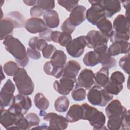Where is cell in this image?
Wrapping results in <instances>:
<instances>
[{"instance_id":"cell-1","label":"cell","mask_w":130,"mask_h":130,"mask_svg":"<svg viewBox=\"0 0 130 130\" xmlns=\"http://www.w3.org/2000/svg\"><path fill=\"white\" fill-rule=\"evenodd\" d=\"M81 106L83 110V120H88L93 129H107L105 125L106 117L103 112L87 103H84Z\"/></svg>"},{"instance_id":"cell-2","label":"cell","mask_w":130,"mask_h":130,"mask_svg":"<svg viewBox=\"0 0 130 130\" xmlns=\"http://www.w3.org/2000/svg\"><path fill=\"white\" fill-rule=\"evenodd\" d=\"M3 40L5 49L13 56L16 60H21L28 56L25 46L17 38L9 35Z\"/></svg>"},{"instance_id":"cell-3","label":"cell","mask_w":130,"mask_h":130,"mask_svg":"<svg viewBox=\"0 0 130 130\" xmlns=\"http://www.w3.org/2000/svg\"><path fill=\"white\" fill-rule=\"evenodd\" d=\"M13 80L19 93L26 95H31L34 91V83L23 68H20L14 76Z\"/></svg>"},{"instance_id":"cell-4","label":"cell","mask_w":130,"mask_h":130,"mask_svg":"<svg viewBox=\"0 0 130 130\" xmlns=\"http://www.w3.org/2000/svg\"><path fill=\"white\" fill-rule=\"evenodd\" d=\"M87 100L93 106L105 107L111 101L113 95L108 92L104 88L98 85L92 86L87 94Z\"/></svg>"},{"instance_id":"cell-5","label":"cell","mask_w":130,"mask_h":130,"mask_svg":"<svg viewBox=\"0 0 130 130\" xmlns=\"http://www.w3.org/2000/svg\"><path fill=\"white\" fill-rule=\"evenodd\" d=\"M15 86L11 80L8 79L2 87L0 92L1 108H5L11 106L15 101L14 92Z\"/></svg>"},{"instance_id":"cell-6","label":"cell","mask_w":130,"mask_h":130,"mask_svg":"<svg viewBox=\"0 0 130 130\" xmlns=\"http://www.w3.org/2000/svg\"><path fill=\"white\" fill-rule=\"evenodd\" d=\"M91 6L86 12V18L92 25H96L102 19L106 18L101 5V1H88Z\"/></svg>"},{"instance_id":"cell-7","label":"cell","mask_w":130,"mask_h":130,"mask_svg":"<svg viewBox=\"0 0 130 130\" xmlns=\"http://www.w3.org/2000/svg\"><path fill=\"white\" fill-rule=\"evenodd\" d=\"M86 36H80L72 40L66 47L68 53L73 58H79L83 54L87 46Z\"/></svg>"},{"instance_id":"cell-8","label":"cell","mask_w":130,"mask_h":130,"mask_svg":"<svg viewBox=\"0 0 130 130\" xmlns=\"http://www.w3.org/2000/svg\"><path fill=\"white\" fill-rule=\"evenodd\" d=\"M43 120L49 122V129H65L67 128L69 122L64 116L53 112L46 113Z\"/></svg>"},{"instance_id":"cell-9","label":"cell","mask_w":130,"mask_h":130,"mask_svg":"<svg viewBox=\"0 0 130 130\" xmlns=\"http://www.w3.org/2000/svg\"><path fill=\"white\" fill-rule=\"evenodd\" d=\"M76 79L62 77L59 81L56 80L53 83V88L59 94L62 95H68L75 87Z\"/></svg>"},{"instance_id":"cell-10","label":"cell","mask_w":130,"mask_h":130,"mask_svg":"<svg viewBox=\"0 0 130 130\" xmlns=\"http://www.w3.org/2000/svg\"><path fill=\"white\" fill-rule=\"evenodd\" d=\"M94 73L88 69H84L81 71L76 80L75 85L89 90L94 84Z\"/></svg>"},{"instance_id":"cell-11","label":"cell","mask_w":130,"mask_h":130,"mask_svg":"<svg viewBox=\"0 0 130 130\" xmlns=\"http://www.w3.org/2000/svg\"><path fill=\"white\" fill-rule=\"evenodd\" d=\"M87 44V47L89 48H93L97 45L103 43H107L109 38L102 33L99 30H91L86 36Z\"/></svg>"},{"instance_id":"cell-12","label":"cell","mask_w":130,"mask_h":130,"mask_svg":"<svg viewBox=\"0 0 130 130\" xmlns=\"http://www.w3.org/2000/svg\"><path fill=\"white\" fill-rule=\"evenodd\" d=\"M25 28L30 34L41 33L48 29L44 21L37 17H31L25 21Z\"/></svg>"},{"instance_id":"cell-13","label":"cell","mask_w":130,"mask_h":130,"mask_svg":"<svg viewBox=\"0 0 130 130\" xmlns=\"http://www.w3.org/2000/svg\"><path fill=\"white\" fill-rule=\"evenodd\" d=\"M86 8L82 5L77 6L70 13L69 17L71 24L74 26L80 25L86 19Z\"/></svg>"},{"instance_id":"cell-14","label":"cell","mask_w":130,"mask_h":130,"mask_svg":"<svg viewBox=\"0 0 130 130\" xmlns=\"http://www.w3.org/2000/svg\"><path fill=\"white\" fill-rule=\"evenodd\" d=\"M101 5L104 11L106 17L111 18L121 10V3L119 1H101Z\"/></svg>"},{"instance_id":"cell-15","label":"cell","mask_w":130,"mask_h":130,"mask_svg":"<svg viewBox=\"0 0 130 130\" xmlns=\"http://www.w3.org/2000/svg\"><path fill=\"white\" fill-rule=\"evenodd\" d=\"M113 28L116 32L130 33L129 19L122 14L118 15L114 19Z\"/></svg>"},{"instance_id":"cell-16","label":"cell","mask_w":130,"mask_h":130,"mask_svg":"<svg viewBox=\"0 0 130 130\" xmlns=\"http://www.w3.org/2000/svg\"><path fill=\"white\" fill-rule=\"evenodd\" d=\"M126 108L124 107L119 100L115 99L111 101L105 108V112L108 118L118 116L123 114Z\"/></svg>"},{"instance_id":"cell-17","label":"cell","mask_w":130,"mask_h":130,"mask_svg":"<svg viewBox=\"0 0 130 130\" xmlns=\"http://www.w3.org/2000/svg\"><path fill=\"white\" fill-rule=\"evenodd\" d=\"M15 115L9 112L8 109L1 108L0 123L6 129H17L15 125Z\"/></svg>"},{"instance_id":"cell-18","label":"cell","mask_w":130,"mask_h":130,"mask_svg":"<svg viewBox=\"0 0 130 130\" xmlns=\"http://www.w3.org/2000/svg\"><path fill=\"white\" fill-rule=\"evenodd\" d=\"M81 69L80 63L75 60H69L64 67L63 77L76 79L79 71Z\"/></svg>"},{"instance_id":"cell-19","label":"cell","mask_w":130,"mask_h":130,"mask_svg":"<svg viewBox=\"0 0 130 130\" xmlns=\"http://www.w3.org/2000/svg\"><path fill=\"white\" fill-rule=\"evenodd\" d=\"M83 110L81 105L74 104L72 105L67 113L66 118L70 123L76 122L82 119Z\"/></svg>"},{"instance_id":"cell-20","label":"cell","mask_w":130,"mask_h":130,"mask_svg":"<svg viewBox=\"0 0 130 130\" xmlns=\"http://www.w3.org/2000/svg\"><path fill=\"white\" fill-rule=\"evenodd\" d=\"M16 28L15 24L10 17H6L1 20L0 39L3 40L7 36L10 35Z\"/></svg>"},{"instance_id":"cell-21","label":"cell","mask_w":130,"mask_h":130,"mask_svg":"<svg viewBox=\"0 0 130 130\" xmlns=\"http://www.w3.org/2000/svg\"><path fill=\"white\" fill-rule=\"evenodd\" d=\"M129 43L126 41L114 42L108 48V51L112 56L120 54H128L129 53Z\"/></svg>"},{"instance_id":"cell-22","label":"cell","mask_w":130,"mask_h":130,"mask_svg":"<svg viewBox=\"0 0 130 130\" xmlns=\"http://www.w3.org/2000/svg\"><path fill=\"white\" fill-rule=\"evenodd\" d=\"M43 19L48 28H54L59 24V18L57 12L53 10L45 11L43 15Z\"/></svg>"},{"instance_id":"cell-23","label":"cell","mask_w":130,"mask_h":130,"mask_svg":"<svg viewBox=\"0 0 130 130\" xmlns=\"http://www.w3.org/2000/svg\"><path fill=\"white\" fill-rule=\"evenodd\" d=\"M109 69L105 67H102L99 71L94 74V83L101 87H104L109 80Z\"/></svg>"},{"instance_id":"cell-24","label":"cell","mask_w":130,"mask_h":130,"mask_svg":"<svg viewBox=\"0 0 130 130\" xmlns=\"http://www.w3.org/2000/svg\"><path fill=\"white\" fill-rule=\"evenodd\" d=\"M15 103L21 107L24 115L27 113L32 106V102L30 98L27 95L21 93H19L15 96Z\"/></svg>"},{"instance_id":"cell-25","label":"cell","mask_w":130,"mask_h":130,"mask_svg":"<svg viewBox=\"0 0 130 130\" xmlns=\"http://www.w3.org/2000/svg\"><path fill=\"white\" fill-rule=\"evenodd\" d=\"M98 56L99 62L103 67H105L108 69H111L116 66V60L114 57H112L108 51V49L104 52L98 54Z\"/></svg>"},{"instance_id":"cell-26","label":"cell","mask_w":130,"mask_h":130,"mask_svg":"<svg viewBox=\"0 0 130 130\" xmlns=\"http://www.w3.org/2000/svg\"><path fill=\"white\" fill-rule=\"evenodd\" d=\"M67 56L63 51L56 50L50 58V62L54 67H63L66 64Z\"/></svg>"},{"instance_id":"cell-27","label":"cell","mask_w":130,"mask_h":130,"mask_svg":"<svg viewBox=\"0 0 130 130\" xmlns=\"http://www.w3.org/2000/svg\"><path fill=\"white\" fill-rule=\"evenodd\" d=\"M96 25L100 31L108 36L109 38H110L113 32L112 24L111 22L106 18L102 19Z\"/></svg>"},{"instance_id":"cell-28","label":"cell","mask_w":130,"mask_h":130,"mask_svg":"<svg viewBox=\"0 0 130 130\" xmlns=\"http://www.w3.org/2000/svg\"><path fill=\"white\" fill-rule=\"evenodd\" d=\"M123 115L108 118L107 126L110 130H123L122 124Z\"/></svg>"},{"instance_id":"cell-29","label":"cell","mask_w":130,"mask_h":130,"mask_svg":"<svg viewBox=\"0 0 130 130\" xmlns=\"http://www.w3.org/2000/svg\"><path fill=\"white\" fill-rule=\"evenodd\" d=\"M70 101L69 99L65 95L59 96L54 102V108L57 112L64 113L69 108Z\"/></svg>"},{"instance_id":"cell-30","label":"cell","mask_w":130,"mask_h":130,"mask_svg":"<svg viewBox=\"0 0 130 130\" xmlns=\"http://www.w3.org/2000/svg\"><path fill=\"white\" fill-rule=\"evenodd\" d=\"M34 102L36 107L40 110H46L49 107V100L40 92L37 93L35 95Z\"/></svg>"},{"instance_id":"cell-31","label":"cell","mask_w":130,"mask_h":130,"mask_svg":"<svg viewBox=\"0 0 130 130\" xmlns=\"http://www.w3.org/2000/svg\"><path fill=\"white\" fill-rule=\"evenodd\" d=\"M83 63L88 67H93L99 63L98 54L94 51L87 52L83 58Z\"/></svg>"},{"instance_id":"cell-32","label":"cell","mask_w":130,"mask_h":130,"mask_svg":"<svg viewBox=\"0 0 130 130\" xmlns=\"http://www.w3.org/2000/svg\"><path fill=\"white\" fill-rule=\"evenodd\" d=\"M7 17L11 18L15 24L16 28H22L25 26V18L18 11L11 12L7 14Z\"/></svg>"},{"instance_id":"cell-33","label":"cell","mask_w":130,"mask_h":130,"mask_svg":"<svg viewBox=\"0 0 130 130\" xmlns=\"http://www.w3.org/2000/svg\"><path fill=\"white\" fill-rule=\"evenodd\" d=\"M47 45L48 43L46 40L38 37L31 38L28 42V45L30 48L39 51H42Z\"/></svg>"},{"instance_id":"cell-34","label":"cell","mask_w":130,"mask_h":130,"mask_svg":"<svg viewBox=\"0 0 130 130\" xmlns=\"http://www.w3.org/2000/svg\"><path fill=\"white\" fill-rule=\"evenodd\" d=\"M103 88L111 94L116 95L123 89V85L116 83L109 79Z\"/></svg>"},{"instance_id":"cell-35","label":"cell","mask_w":130,"mask_h":130,"mask_svg":"<svg viewBox=\"0 0 130 130\" xmlns=\"http://www.w3.org/2000/svg\"><path fill=\"white\" fill-rule=\"evenodd\" d=\"M20 68L17 62L10 61L5 63L3 66V70L5 74L9 76H14Z\"/></svg>"},{"instance_id":"cell-36","label":"cell","mask_w":130,"mask_h":130,"mask_svg":"<svg viewBox=\"0 0 130 130\" xmlns=\"http://www.w3.org/2000/svg\"><path fill=\"white\" fill-rule=\"evenodd\" d=\"M87 95L85 89L83 87L75 86L72 91L71 96L73 99L76 101H82L85 99Z\"/></svg>"},{"instance_id":"cell-37","label":"cell","mask_w":130,"mask_h":130,"mask_svg":"<svg viewBox=\"0 0 130 130\" xmlns=\"http://www.w3.org/2000/svg\"><path fill=\"white\" fill-rule=\"evenodd\" d=\"M130 33H119L113 31V33L110 37V40L111 42H119L126 41L128 42L129 40Z\"/></svg>"},{"instance_id":"cell-38","label":"cell","mask_w":130,"mask_h":130,"mask_svg":"<svg viewBox=\"0 0 130 130\" xmlns=\"http://www.w3.org/2000/svg\"><path fill=\"white\" fill-rule=\"evenodd\" d=\"M59 5L64 7L68 11L71 12L77 6H78L79 1H62L58 0Z\"/></svg>"},{"instance_id":"cell-39","label":"cell","mask_w":130,"mask_h":130,"mask_svg":"<svg viewBox=\"0 0 130 130\" xmlns=\"http://www.w3.org/2000/svg\"><path fill=\"white\" fill-rule=\"evenodd\" d=\"M119 66L125 73L129 74V53L122 57L119 61Z\"/></svg>"},{"instance_id":"cell-40","label":"cell","mask_w":130,"mask_h":130,"mask_svg":"<svg viewBox=\"0 0 130 130\" xmlns=\"http://www.w3.org/2000/svg\"><path fill=\"white\" fill-rule=\"evenodd\" d=\"M25 117L27 120L30 128H33L34 126L39 125L40 119L37 114L35 113H29L26 115Z\"/></svg>"},{"instance_id":"cell-41","label":"cell","mask_w":130,"mask_h":130,"mask_svg":"<svg viewBox=\"0 0 130 130\" xmlns=\"http://www.w3.org/2000/svg\"><path fill=\"white\" fill-rule=\"evenodd\" d=\"M36 5L38 6L45 11L49 10H53L55 7L54 1H47V0H38Z\"/></svg>"},{"instance_id":"cell-42","label":"cell","mask_w":130,"mask_h":130,"mask_svg":"<svg viewBox=\"0 0 130 130\" xmlns=\"http://www.w3.org/2000/svg\"><path fill=\"white\" fill-rule=\"evenodd\" d=\"M72 40L71 34L65 32H61L58 43L62 47H66L68 44Z\"/></svg>"},{"instance_id":"cell-43","label":"cell","mask_w":130,"mask_h":130,"mask_svg":"<svg viewBox=\"0 0 130 130\" xmlns=\"http://www.w3.org/2000/svg\"><path fill=\"white\" fill-rule=\"evenodd\" d=\"M109 79L116 83L122 84L125 81V77L122 72L115 71L111 74Z\"/></svg>"},{"instance_id":"cell-44","label":"cell","mask_w":130,"mask_h":130,"mask_svg":"<svg viewBox=\"0 0 130 130\" xmlns=\"http://www.w3.org/2000/svg\"><path fill=\"white\" fill-rule=\"evenodd\" d=\"M56 50L55 47L52 44H48L42 51L43 56L45 58H51L54 53Z\"/></svg>"},{"instance_id":"cell-45","label":"cell","mask_w":130,"mask_h":130,"mask_svg":"<svg viewBox=\"0 0 130 130\" xmlns=\"http://www.w3.org/2000/svg\"><path fill=\"white\" fill-rule=\"evenodd\" d=\"M75 28L76 27L73 25L70 22L69 17L65 20V21L63 22L60 27L61 30L62 32H68L70 34H71L74 31Z\"/></svg>"},{"instance_id":"cell-46","label":"cell","mask_w":130,"mask_h":130,"mask_svg":"<svg viewBox=\"0 0 130 130\" xmlns=\"http://www.w3.org/2000/svg\"><path fill=\"white\" fill-rule=\"evenodd\" d=\"M44 12L43 9L36 5L31 8L30 10V14L32 17L39 18L42 15H43Z\"/></svg>"},{"instance_id":"cell-47","label":"cell","mask_w":130,"mask_h":130,"mask_svg":"<svg viewBox=\"0 0 130 130\" xmlns=\"http://www.w3.org/2000/svg\"><path fill=\"white\" fill-rule=\"evenodd\" d=\"M122 124L123 130L130 129V122H129V110H126L122 117Z\"/></svg>"},{"instance_id":"cell-48","label":"cell","mask_w":130,"mask_h":130,"mask_svg":"<svg viewBox=\"0 0 130 130\" xmlns=\"http://www.w3.org/2000/svg\"><path fill=\"white\" fill-rule=\"evenodd\" d=\"M27 54L29 57L35 60L39 59L41 57V53L38 50L32 49L30 47L28 48L27 49Z\"/></svg>"},{"instance_id":"cell-49","label":"cell","mask_w":130,"mask_h":130,"mask_svg":"<svg viewBox=\"0 0 130 130\" xmlns=\"http://www.w3.org/2000/svg\"><path fill=\"white\" fill-rule=\"evenodd\" d=\"M53 66V65H52ZM64 67H54L53 66V69L51 73V76H54L55 78L59 79L61 77H62Z\"/></svg>"},{"instance_id":"cell-50","label":"cell","mask_w":130,"mask_h":130,"mask_svg":"<svg viewBox=\"0 0 130 130\" xmlns=\"http://www.w3.org/2000/svg\"><path fill=\"white\" fill-rule=\"evenodd\" d=\"M52 31H53L51 29L48 28L44 31L39 33V36L40 38L46 40V41L50 42V41H51L50 36H51V34Z\"/></svg>"},{"instance_id":"cell-51","label":"cell","mask_w":130,"mask_h":130,"mask_svg":"<svg viewBox=\"0 0 130 130\" xmlns=\"http://www.w3.org/2000/svg\"><path fill=\"white\" fill-rule=\"evenodd\" d=\"M43 69H44V72L47 75L51 76V73H52V71L53 69V66H52V63H51L50 61H47L44 64Z\"/></svg>"},{"instance_id":"cell-52","label":"cell","mask_w":130,"mask_h":130,"mask_svg":"<svg viewBox=\"0 0 130 130\" xmlns=\"http://www.w3.org/2000/svg\"><path fill=\"white\" fill-rule=\"evenodd\" d=\"M61 32L59 31H53L50 36L51 41H53L54 43H57L60 35Z\"/></svg>"},{"instance_id":"cell-53","label":"cell","mask_w":130,"mask_h":130,"mask_svg":"<svg viewBox=\"0 0 130 130\" xmlns=\"http://www.w3.org/2000/svg\"><path fill=\"white\" fill-rule=\"evenodd\" d=\"M16 61L19 66L22 68L25 67L29 62V57L27 56L25 58L21 60H16Z\"/></svg>"},{"instance_id":"cell-54","label":"cell","mask_w":130,"mask_h":130,"mask_svg":"<svg viewBox=\"0 0 130 130\" xmlns=\"http://www.w3.org/2000/svg\"><path fill=\"white\" fill-rule=\"evenodd\" d=\"M37 1H36V0H26V1H23V3L28 6H35L36 5V3H37Z\"/></svg>"},{"instance_id":"cell-55","label":"cell","mask_w":130,"mask_h":130,"mask_svg":"<svg viewBox=\"0 0 130 130\" xmlns=\"http://www.w3.org/2000/svg\"><path fill=\"white\" fill-rule=\"evenodd\" d=\"M45 110H40V111L39 112V115L41 116H44L46 114V112L45 111Z\"/></svg>"},{"instance_id":"cell-56","label":"cell","mask_w":130,"mask_h":130,"mask_svg":"<svg viewBox=\"0 0 130 130\" xmlns=\"http://www.w3.org/2000/svg\"><path fill=\"white\" fill-rule=\"evenodd\" d=\"M1 75H3V69H2V66H1ZM5 78V75H3V76L2 77V79H1V80L2 81L3 79H4Z\"/></svg>"},{"instance_id":"cell-57","label":"cell","mask_w":130,"mask_h":130,"mask_svg":"<svg viewBox=\"0 0 130 130\" xmlns=\"http://www.w3.org/2000/svg\"><path fill=\"white\" fill-rule=\"evenodd\" d=\"M47 126V125L46 124H44V125H42V126ZM41 128H42V127H40V128H41ZM43 128H44V129H48L47 127H44ZM42 129H43V128H42Z\"/></svg>"}]
</instances>
